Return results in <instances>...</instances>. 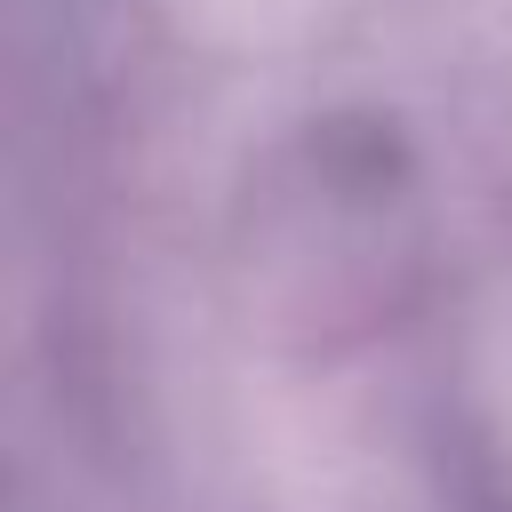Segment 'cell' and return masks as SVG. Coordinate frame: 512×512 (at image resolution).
<instances>
[]
</instances>
